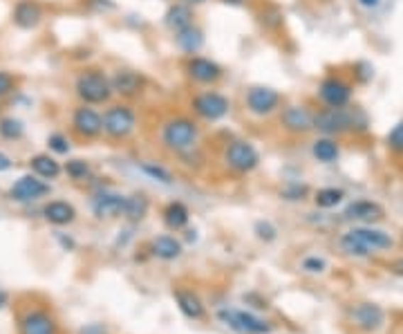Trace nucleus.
Segmentation results:
<instances>
[{
  "label": "nucleus",
  "instance_id": "6ab92c4d",
  "mask_svg": "<svg viewBox=\"0 0 403 334\" xmlns=\"http://www.w3.org/2000/svg\"><path fill=\"white\" fill-rule=\"evenodd\" d=\"M11 18H13V25L21 27V30H34L43 18V9L34 0H21V3L13 7Z\"/></svg>",
  "mask_w": 403,
  "mask_h": 334
},
{
  "label": "nucleus",
  "instance_id": "9d476101",
  "mask_svg": "<svg viewBox=\"0 0 403 334\" xmlns=\"http://www.w3.org/2000/svg\"><path fill=\"white\" fill-rule=\"evenodd\" d=\"M186 74H189L191 81L199 83V86H215V83L224 77V69L213 59L197 57L195 54V57H191L189 63H186Z\"/></svg>",
  "mask_w": 403,
  "mask_h": 334
},
{
  "label": "nucleus",
  "instance_id": "412c9836",
  "mask_svg": "<svg viewBox=\"0 0 403 334\" xmlns=\"http://www.w3.org/2000/svg\"><path fill=\"white\" fill-rule=\"evenodd\" d=\"M175 43H177V48H180L182 52L195 57V54H197L202 48H204L206 38H204V32H202L197 25H191V27H186V30H182V32L175 34Z\"/></svg>",
  "mask_w": 403,
  "mask_h": 334
},
{
  "label": "nucleus",
  "instance_id": "f704fd0d",
  "mask_svg": "<svg viewBox=\"0 0 403 334\" xmlns=\"http://www.w3.org/2000/svg\"><path fill=\"white\" fill-rule=\"evenodd\" d=\"M65 173L72 179H83V177H88L90 166H88V162H83V160H72V162L65 164Z\"/></svg>",
  "mask_w": 403,
  "mask_h": 334
},
{
  "label": "nucleus",
  "instance_id": "c756f323",
  "mask_svg": "<svg viewBox=\"0 0 403 334\" xmlns=\"http://www.w3.org/2000/svg\"><path fill=\"white\" fill-rule=\"evenodd\" d=\"M345 198V193L341 189H321V191H316V196H314V202L316 206H321V208H332L336 204H341Z\"/></svg>",
  "mask_w": 403,
  "mask_h": 334
},
{
  "label": "nucleus",
  "instance_id": "2eb2a0df",
  "mask_svg": "<svg viewBox=\"0 0 403 334\" xmlns=\"http://www.w3.org/2000/svg\"><path fill=\"white\" fill-rule=\"evenodd\" d=\"M350 316H352L354 325L365 330V332L379 330L383 325V310L379 308V305H372V303L356 305V308L350 312Z\"/></svg>",
  "mask_w": 403,
  "mask_h": 334
},
{
  "label": "nucleus",
  "instance_id": "2f4dec72",
  "mask_svg": "<svg viewBox=\"0 0 403 334\" xmlns=\"http://www.w3.org/2000/svg\"><path fill=\"white\" fill-rule=\"evenodd\" d=\"M385 146L390 152H394V155H403V119L385 135Z\"/></svg>",
  "mask_w": 403,
  "mask_h": 334
},
{
  "label": "nucleus",
  "instance_id": "1a4fd4ad",
  "mask_svg": "<svg viewBox=\"0 0 403 334\" xmlns=\"http://www.w3.org/2000/svg\"><path fill=\"white\" fill-rule=\"evenodd\" d=\"M280 126L292 135H307L314 130V113L307 106H285L280 110Z\"/></svg>",
  "mask_w": 403,
  "mask_h": 334
},
{
  "label": "nucleus",
  "instance_id": "9b49d317",
  "mask_svg": "<svg viewBox=\"0 0 403 334\" xmlns=\"http://www.w3.org/2000/svg\"><path fill=\"white\" fill-rule=\"evenodd\" d=\"M72 128L83 139H96L104 133V115H99L94 108L83 104L81 108L74 110V115H72Z\"/></svg>",
  "mask_w": 403,
  "mask_h": 334
},
{
  "label": "nucleus",
  "instance_id": "c03bdc74",
  "mask_svg": "<svg viewBox=\"0 0 403 334\" xmlns=\"http://www.w3.org/2000/svg\"><path fill=\"white\" fill-rule=\"evenodd\" d=\"M381 0H358V5L365 7V9H374V7H379Z\"/></svg>",
  "mask_w": 403,
  "mask_h": 334
},
{
  "label": "nucleus",
  "instance_id": "f3484780",
  "mask_svg": "<svg viewBox=\"0 0 403 334\" xmlns=\"http://www.w3.org/2000/svg\"><path fill=\"white\" fill-rule=\"evenodd\" d=\"M345 220H354V222H363V225H372V222L383 220V208L377 202L370 200H358L352 202L343 213Z\"/></svg>",
  "mask_w": 403,
  "mask_h": 334
},
{
  "label": "nucleus",
  "instance_id": "a19ab883",
  "mask_svg": "<svg viewBox=\"0 0 403 334\" xmlns=\"http://www.w3.org/2000/svg\"><path fill=\"white\" fill-rule=\"evenodd\" d=\"M302 267H305L307 272H323L325 269V260H321V258H307L305 262H302Z\"/></svg>",
  "mask_w": 403,
  "mask_h": 334
},
{
  "label": "nucleus",
  "instance_id": "c9c22d12",
  "mask_svg": "<svg viewBox=\"0 0 403 334\" xmlns=\"http://www.w3.org/2000/svg\"><path fill=\"white\" fill-rule=\"evenodd\" d=\"M280 196H282L285 200H289V202L305 200V196H307V187H305V184H298V182H292V184H287V187L280 191Z\"/></svg>",
  "mask_w": 403,
  "mask_h": 334
},
{
  "label": "nucleus",
  "instance_id": "a18cd8bd",
  "mask_svg": "<svg viewBox=\"0 0 403 334\" xmlns=\"http://www.w3.org/2000/svg\"><path fill=\"white\" fill-rule=\"evenodd\" d=\"M392 272L397 274V276H403V258H399L394 265H392Z\"/></svg>",
  "mask_w": 403,
  "mask_h": 334
},
{
  "label": "nucleus",
  "instance_id": "20e7f679",
  "mask_svg": "<svg viewBox=\"0 0 403 334\" xmlns=\"http://www.w3.org/2000/svg\"><path fill=\"white\" fill-rule=\"evenodd\" d=\"M137 128V113L135 108H131L128 104H117L110 106L104 113V133L110 139H128Z\"/></svg>",
  "mask_w": 403,
  "mask_h": 334
},
{
  "label": "nucleus",
  "instance_id": "09e8293b",
  "mask_svg": "<svg viewBox=\"0 0 403 334\" xmlns=\"http://www.w3.org/2000/svg\"><path fill=\"white\" fill-rule=\"evenodd\" d=\"M5 301H7V294H5V291H0V308L5 305Z\"/></svg>",
  "mask_w": 403,
  "mask_h": 334
},
{
  "label": "nucleus",
  "instance_id": "49530a36",
  "mask_svg": "<svg viewBox=\"0 0 403 334\" xmlns=\"http://www.w3.org/2000/svg\"><path fill=\"white\" fill-rule=\"evenodd\" d=\"M180 3H186V5H191V7H197V5H204L206 0H180Z\"/></svg>",
  "mask_w": 403,
  "mask_h": 334
},
{
  "label": "nucleus",
  "instance_id": "e433bc0d",
  "mask_svg": "<svg viewBox=\"0 0 403 334\" xmlns=\"http://www.w3.org/2000/svg\"><path fill=\"white\" fill-rule=\"evenodd\" d=\"M48 144H50V148L54 150V152H59V155H65V152H70V142H67V137H63V135H50V139H48Z\"/></svg>",
  "mask_w": 403,
  "mask_h": 334
},
{
  "label": "nucleus",
  "instance_id": "72a5a7b5",
  "mask_svg": "<svg viewBox=\"0 0 403 334\" xmlns=\"http://www.w3.org/2000/svg\"><path fill=\"white\" fill-rule=\"evenodd\" d=\"M341 247H343V252H348L352 256H368L370 254V249L361 243V240H356L352 233H345L343 238H341Z\"/></svg>",
  "mask_w": 403,
  "mask_h": 334
},
{
  "label": "nucleus",
  "instance_id": "ea45409f",
  "mask_svg": "<svg viewBox=\"0 0 403 334\" xmlns=\"http://www.w3.org/2000/svg\"><path fill=\"white\" fill-rule=\"evenodd\" d=\"M13 90V77L9 72H3L0 69V96H5Z\"/></svg>",
  "mask_w": 403,
  "mask_h": 334
},
{
  "label": "nucleus",
  "instance_id": "f8f14e48",
  "mask_svg": "<svg viewBox=\"0 0 403 334\" xmlns=\"http://www.w3.org/2000/svg\"><path fill=\"white\" fill-rule=\"evenodd\" d=\"M112 92L123 96V99H135L146 88V79H143L135 69H117L110 79Z\"/></svg>",
  "mask_w": 403,
  "mask_h": 334
},
{
  "label": "nucleus",
  "instance_id": "a211bd4d",
  "mask_svg": "<svg viewBox=\"0 0 403 334\" xmlns=\"http://www.w3.org/2000/svg\"><path fill=\"white\" fill-rule=\"evenodd\" d=\"M123 206H126V196L121 193H101L92 202V211L96 218H117L123 216Z\"/></svg>",
  "mask_w": 403,
  "mask_h": 334
},
{
  "label": "nucleus",
  "instance_id": "6e6552de",
  "mask_svg": "<svg viewBox=\"0 0 403 334\" xmlns=\"http://www.w3.org/2000/svg\"><path fill=\"white\" fill-rule=\"evenodd\" d=\"M352 83L345 81L343 77L329 74L319 83V99L327 108H348L352 104Z\"/></svg>",
  "mask_w": 403,
  "mask_h": 334
},
{
  "label": "nucleus",
  "instance_id": "cd10ccee",
  "mask_svg": "<svg viewBox=\"0 0 403 334\" xmlns=\"http://www.w3.org/2000/svg\"><path fill=\"white\" fill-rule=\"evenodd\" d=\"M32 169L43 179H56V177H59V173H61L59 162H56L54 157H50V155H36V157H32Z\"/></svg>",
  "mask_w": 403,
  "mask_h": 334
},
{
  "label": "nucleus",
  "instance_id": "a878e982",
  "mask_svg": "<svg viewBox=\"0 0 403 334\" xmlns=\"http://www.w3.org/2000/svg\"><path fill=\"white\" fill-rule=\"evenodd\" d=\"M148 213V198L137 193V196L126 198V206H123V218H128L131 222H139Z\"/></svg>",
  "mask_w": 403,
  "mask_h": 334
},
{
  "label": "nucleus",
  "instance_id": "b1692460",
  "mask_svg": "<svg viewBox=\"0 0 403 334\" xmlns=\"http://www.w3.org/2000/svg\"><path fill=\"white\" fill-rule=\"evenodd\" d=\"M43 213H45L48 222H52V225H70V222L74 220V216H77L74 206L63 202V200L50 202L45 208H43Z\"/></svg>",
  "mask_w": 403,
  "mask_h": 334
},
{
  "label": "nucleus",
  "instance_id": "423d86ee",
  "mask_svg": "<svg viewBox=\"0 0 403 334\" xmlns=\"http://www.w3.org/2000/svg\"><path fill=\"white\" fill-rule=\"evenodd\" d=\"M282 94L269 86H251L244 94V108L249 110L253 117H271L276 110H280Z\"/></svg>",
  "mask_w": 403,
  "mask_h": 334
},
{
  "label": "nucleus",
  "instance_id": "7c9ffc66",
  "mask_svg": "<svg viewBox=\"0 0 403 334\" xmlns=\"http://www.w3.org/2000/svg\"><path fill=\"white\" fill-rule=\"evenodd\" d=\"M141 173H146L150 179H155V182H162V184H172V175L170 171H166L164 166L155 164V162H141L139 164Z\"/></svg>",
  "mask_w": 403,
  "mask_h": 334
},
{
  "label": "nucleus",
  "instance_id": "4be33fe9",
  "mask_svg": "<svg viewBox=\"0 0 403 334\" xmlns=\"http://www.w3.org/2000/svg\"><path fill=\"white\" fill-rule=\"evenodd\" d=\"M311 155L314 160H319L321 164H332L341 157V146L336 142V137H319L311 144Z\"/></svg>",
  "mask_w": 403,
  "mask_h": 334
},
{
  "label": "nucleus",
  "instance_id": "79ce46f5",
  "mask_svg": "<svg viewBox=\"0 0 403 334\" xmlns=\"http://www.w3.org/2000/svg\"><path fill=\"white\" fill-rule=\"evenodd\" d=\"M11 157L9 155H5V152H0V173H3V171H9L11 169Z\"/></svg>",
  "mask_w": 403,
  "mask_h": 334
},
{
  "label": "nucleus",
  "instance_id": "7ed1b4c3",
  "mask_svg": "<svg viewBox=\"0 0 403 334\" xmlns=\"http://www.w3.org/2000/svg\"><path fill=\"white\" fill-rule=\"evenodd\" d=\"M74 90L79 94V99L85 106H101L108 104L112 92V83L110 79L101 72V69H83V72L77 77Z\"/></svg>",
  "mask_w": 403,
  "mask_h": 334
},
{
  "label": "nucleus",
  "instance_id": "ddd939ff",
  "mask_svg": "<svg viewBox=\"0 0 403 334\" xmlns=\"http://www.w3.org/2000/svg\"><path fill=\"white\" fill-rule=\"evenodd\" d=\"M50 193V184H45L36 175H23L16 184L11 187L9 196L16 202H34Z\"/></svg>",
  "mask_w": 403,
  "mask_h": 334
},
{
  "label": "nucleus",
  "instance_id": "dca6fc26",
  "mask_svg": "<svg viewBox=\"0 0 403 334\" xmlns=\"http://www.w3.org/2000/svg\"><path fill=\"white\" fill-rule=\"evenodd\" d=\"M164 25L172 34H177L186 27L195 25V13H193V7L186 5V3H172L166 13H164Z\"/></svg>",
  "mask_w": 403,
  "mask_h": 334
},
{
  "label": "nucleus",
  "instance_id": "de8ad7c7",
  "mask_svg": "<svg viewBox=\"0 0 403 334\" xmlns=\"http://www.w3.org/2000/svg\"><path fill=\"white\" fill-rule=\"evenodd\" d=\"M224 5H233V7H240V5H244V0H222Z\"/></svg>",
  "mask_w": 403,
  "mask_h": 334
},
{
  "label": "nucleus",
  "instance_id": "f03ea898",
  "mask_svg": "<svg viewBox=\"0 0 403 334\" xmlns=\"http://www.w3.org/2000/svg\"><path fill=\"white\" fill-rule=\"evenodd\" d=\"M199 137V126L197 121L191 117H170L164 126H162V144L172 150V152H189L195 148Z\"/></svg>",
  "mask_w": 403,
  "mask_h": 334
},
{
  "label": "nucleus",
  "instance_id": "bb28decb",
  "mask_svg": "<svg viewBox=\"0 0 403 334\" xmlns=\"http://www.w3.org/2000/svg\"><path fill=\"white\" fill-rule=\"evenodd\" d=\"M189 208L182 202H170L166 208H164V222L170 227V229H182L186 227V222H189Z\"/></svg>",
  "mask_w": 403,
  "mask_h": 334
},
{
  "label": "nucleus",
  "instance_id": "aec40b11",
  "mask_svg": "<svg viewBox=\"0 0 403 334\" xmlns=\"http://www.w3.org/2000/svg\"><path fill=\"white\" fill-rule=\"evenodd\" d=\"M356 240H361L370 252H381V249H390L392 238L390 233H385L381 229H372V227H356L350 231Z\"/></svg>",
  "mask_w": 403,
  "mask_h": 334
},
{
  "label": "nucleus",
  "instance_id": "5701e85b",
  "mask_svg": "<svg viewBox=\"0 0 403 334\" xmlns=\"http://www.w3.org/2000/svg\"><path fill=\"white\" fill-rule=\"evenodd\" d=\"M23 334H54V321L45 312H30L21 323Z\"/></svg>",
  "mask_w": 403,
  "mask_h": 334
},
{
  "label": "nucleus",
  "instance_id": "473e14b6",
  "mask_svg": "<svg viewBox=\"0 0 403 334\" xmlns=\"http://www.w3.org/2000/svg\"><path fill=\"white\" fill-rule=\"evenodd\" d=\"M25 133V126L21 119H13V117H5L0 121V135L5 139H21Z\"/></svg>",
  "mask_w": 403,
  "mask_h": 334
},
{
  "label": "nucleus",
  "instance_id": "c85d7f7f",
  "mask_svg": "<svg viewBox=\"0 0 403 334\" xmlns=\"http://www.w3.org/2000/svg\"><path fill=\"white\" fill-rule=\"evenodd\" d=\"M175 299L180 303V310L189 318H199L204 314V308H202L199 299L193 294V291H175Z\"/></svg>",
  "mask_w": 403,
  "mask_h": 334
},
{
  "label": "nucleus",
  "instance_id": "0eeeda50",
  "mask_svg": "<svg viewBox=\"0 0 403 334\" xmlns=\"http://www.w3.org/2000/svg\"><path fill=\"white\" fill-rule=\"evenodd\" d=\"M224 162L231 171L236 173H251L260 164V152L251 142L244 139H236L224 148Z\"/></svg>",
  "mask_w": 403,
  "mask_h": 334
},
{
  "label": "nucleus",
  "instance_id": "4c0bfd02",
  "mask_svg": "<svg viewBox=\"0 0 403 334\" xmlns=\"http://www.w3.org/2000/svg\"><path fill=\"white\" fill-rule=\"evenodd\" d=\"M255 233H258V238H263V240H273L276 238V227L271 225V222H258L255 225Z\"/></svg>",
  "mask_w": 403,
  "mask_h": 334
},
{
  "label": "nucleus",
  "instance_id": "f257e3e1",
  "mask_svg": "<svg viewBox=\"0 0 403 334\" xmlns=\"http://www.w3.org/2000/svg\"><path fill=\"white\" fill-rule=\"evenodd\" d=\"M370 128V117L363 108H321L314 113V130L323 133L325 137H341L348 133H365Z\"/></svg>",
  "mask_w": 403,
  "mask_h": 334
},
{
  "label": "nucleus",
  "instance_id": "4468645a",
  "mask_svg": "<svg viewBox=\"0 0 403 334\" xmlns=\"http://www.w3.org/2000/svg\"><path fill=\"white\" fill-rule=\"evenodd\" d=\"M220 318L226 323V325H231L233 330L238 332H251V334H263V332H269L271 325L260 321V318H255L253 314L249 312H238V310H222L220 312Z\"/></svg>",
  "mask_w": 403,
  "mask_h": 334
},
{
  "label": "nucleus",
  "instance_id": "37998d69",
  "mask_svg": "<svg viewBox=\"0 0 403 334\" xmlns=\"http://www.w3.org/2000/svg\"><path fill=\"white\" fill-rule=\"evenodd\" d=\"M81 334H106V330L101 325H88V328L81 330Z\"/></svg>",
  "mask_w": 403,
  "mask_h": 334
},
{
  "label": "nucleus",
  "instance_id": "39448f33",
  "mask_svg": "<svg viewBox=\"0 0 403 334\" xmlns=\"http://www.w3.org/2000/svg\"><path fill=\"white\" fill-rule=\"evenodd\" d=\"M191 108L199 119L213 123V121H222L231 113V101H228V96H224L218 90H204L193 96Z\"/></svg>",
  "mask_w": 403,
  "mask_h": 334
},
{
  "label": "nucleus",
  "instance_id": "58836bf2",
  "mask_svg": "<svg viewBox=\"0 0 403 334\" xmlns=\"http://www.w3.org/2000/svg\"><path fill=\"white\" fill-rule=\"evenodd\" d=\"M372 65L370 63H356L354 65V77L361 81V83H368L370 79H372Z\"/></svg>",
  "mask_w": 403,
  "mask_h": 334
},
{
  "label": "nucleus",
  "instance_id": "393cba45",
  "mask_svg": "<svg viewBox=\"0 0 403 334\" xmlns=\"http://www.w3.org/2000/svg\"><path fill=\"white\" fill-rule=\"evenodd\" d=\"M153 254L162 260H175L182 254V245L170 235H160L153 240Z\"/></svg>",
  "mask_w": 403,
  "mask_h": 334
}]
</instances>
